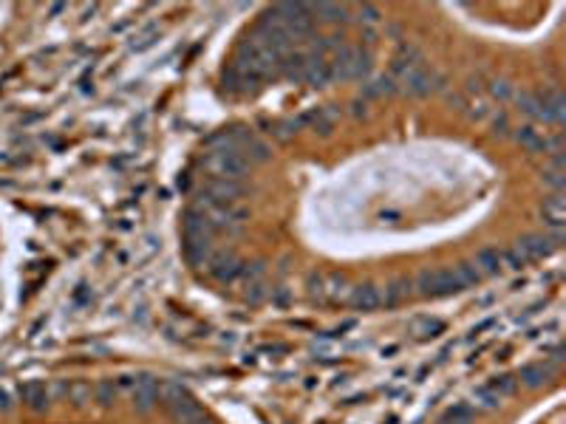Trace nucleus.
<instances>
[{"mask_svg": "<svg viewBox=\"0 0 566 424\" xmlns=\"http://www.w3.org/2000/svg\"><path fill=\"white\" fill-rule=\"evenodd\" d=\"M264 26L283 32L289 37H306L314 26V18H312L309 6H303V4H278L275 9H269L264 15Z\"/></svg>", "mask_w": 566, "mask_h": 424, "instance_id": "1", "label": "nucleus"}, {"mask_svg": "<svg viewBox=\"0 0 566 424\" xmlns=\"http://www.w3.org/2000/svg\"><path fill=\"white\" fill-rule=\"evenodd\" d=\"M368 71H371V54L365 49H359V46H343V49H337V57L331 63L334 80L348 82V80L365 77Z\"/></svg>", "mask_w": 566, "mask_h": 424, "instance_id": "2", "label": "nucleus"}, {"mask_svg": "<svg viewBox=\"0 0 566 424\" xmlns=\"http://www.w3.org/2000/svg\"><path fill=\"white\" fill-rule=\"evenodd\" d=\"M417 292L422 297H448V294H456V292H465L456 269H425L419 272L417 278Z\"/></svg>", "mask_w": 566, "mask_h": 424, "instance_id": "3", "label": "nucleus"}, {"mask_svg": "<svg viewBox=\"0 0 566 424\" xmlns=\"http://www.w3.org/2000/svg\"><path fill=\"white\" fill-rule=\"evenodd\" d=\"M207 167L216 173V178H230V181H238L247 175L250 170V161L238 153V147H227V150H219L207 158Z\"/></svg>", "mask_w": 566, "mask_h": 424, "instance_id": "4", "label": "nucleus"}, {"mask_svg": "<svg viewBox=\"0 0 566 424\" xmlns=\"http://www.w3.org/2000/svg\"><path fill=\"white\" fill-rule=\"evenodd\" d=\"M402 82V88L411 94V96H428V94H433L436 88H439V77L433 74V71H428L425 66L422 68H417V71H411L405 80H400Z\"/></svg>", "mask_w": 566, "mask_h": 424, "instance_id": "5", "label": "nucleus"}, {"mask_svg": "<svg viewBox=\"0 0 566 424\" xmlns=\"http://www.w3.org/2000/svg\"><path fill=\"white\" fill-rule=\"evenodd\" d=\"M241 269H244V263H241L233 252H219V255L210 258V275H213L216 280H221V283L235 280V278L241 275Z\"/></svg>", "mask_w": 566, "mask_h": 424, "instance_id": "6", "label": "nucleus"}, {"mask_svg": "<svg viewBox=\"0 0 566 424\" xmlns=\"http://www.w3.org/2000/svg\"><path fill=\"white\" fill-rule=\"evenodd\" d=\"M541 216H543L549 230H563V224H566V198H563V192H552V195L543 198Z\"/></svg>", "mask_w": 566, "mask_h": 424, "instance_id": "7", "label": "nucleus"}, {"mask_svg": "<svg viewBox=\"0 0 566 424\" xmlns=\"http://www.w3.org/2000/svg\"><path fill=\"white\" fill-rule=\"evenodd\" d=\"M241 195H244V187H241L238 181H230V178H210V181H207V198H210V201L235 204Z\"/></svg>", "mask_w": 566, "mask_h": 424, "instance_id": "8", "label": "nucleus"}, {"mask_svg": "<svg viewBox=\"0 0 566 424\" xmlns=\"http://www.w3.org/2000/svg\"><path fill=\"white\" fill-rule=\"evenodd\" d=\"M515 247L524 252V258H527V261L546 258V255H552V252L558 249V247H555V241H552L549 235H527V238H521Z\"/></svg>", "mask_w": 566, "mask_h": 424, "instance_id": "9", "label": "nucleus"}, {"mask_svg": "<svg viewBox=\"0 0 566 424\" xmlns=\"http://www.w3.org/2000/svg\"><path fill=\"white\" fill-rule=\"evenodd\" d=\"M348 303H351L354 308H359V311H374L376 306L383 303V294H380V289H376L374 283H362V286H354V289H351Z\"/></svg>", "mask_w": 566, "mask_h": 424, "instance_id": "10", "label": "nucleus"}, {"mask_svg": "<svg viewBox=\"0 0 566 424\" xmlns=\"http://www.w3.org/2000/svg\"><path fill=\"white\" fill-rule=\"evenodd\" d=\"M552 376H555V365L552 362H532V365H524L521 373H518V379L527 387H532V390L541 387V385H546Z\"/></svg>", "mask_w": 566, "mask_h": 424, "instance_id": "11", "label": "nucleus"}, {"mask_svg": "<svg viewBox=\"0 0 566 424\" xmlns=\"http://www.w3.org/2000/svg\"><path fill=\"white\" fill-rule=\"evenodd\" d=\"M309 85H314V88H326L331 80H334V74H331V63H326L323 57H309V63H306V77H303Z\"/></svg>", "mask_w": 566, "mask_h": 424, "instance_id": "12", "label": "nucleus"}, {"mask_svg": "<svg viewBox=\"0 0 566 424\" xmlns=\"http://www.w3.org/2000/svg\"><path fill=\"white\" fill-rule=\"evenodd\" d=\"M408 331L414 334V339L425 342V339H433V337L445 334V323L436 320V317H417V320H411Z\"/></svg>", "mask_w": 566, "mask_h": 424, "instance_id": "13", "label": "nucleus"}, {"mask_svg": "<svg viewBox=\"0 0 566 424\" xmlns=\"http://www.w3.org/2000/svg\"><path fill=\"white\" fill-rule=\"evenodd\" d=\"M20 393H23V401L35 410V413H40V410H46L49 407V387H46V382H26L23 387H20Z\"/></svg>", "mask_w": 566, "mask_h": 424, "instance_id": "14", "label": "nucleus"}, {"mask_svg": "<svg viewBox=\"0 0 566 424\" xmlns=\"http://www.w3.org/2000/svg\"><path fill=\"white\" fill-rule=\"evenodd\" d=\"M515 142L529 150V153H546V139L541 136V130H535L532 125H521L515 127Z\"/></svg>", "mask_w": 566, "mask_h": 424, "instance_id": "15", "label": "nucleus"}, {"mask_svg": "<svg viewBox=\"0 0 566 424\" xmlns=\"http://www.w3.org/2000/svg\"><path fill=\"white\" fill-rule=\"evenodd\" d=\"M300 119V125H309L314 133H320V136H328L331 130H334V119H331V113L328 111H323V108H317V111H309V113H303V116H297Z\"/></svg>", "mask_w": 566, "mask_h": 424, "instance_id": "16", "label": "nucleus"}, {"mask_svg": "<svg viewBox=\"0 0 566 424\" xmlns=\"http://www.w3.org/2000/svg\"><path fill=\"white\" fill-rule=\"evenodd\" d=\"M417 68H422V57H419V51L417 49H402V54L394 60V66H391V71L400 77V80H405L411 71H417Z\"/></svg>", "mask_w": 566, "mask_h": 424, "instance_id": "17", "label": "nucleus"}, {"mask_svg": "<svg viewBox=\"0 0 566 424\" xmlns=\"http://www.w3.org/2000/svg\"><path fill=\"white\" fill-rule=\"evenodd\" d=\"M476 269H479V275L484 278H490V275H498L501 272V266H504V261H501V252L498 249H481L479 255H476V263H473Z\"/></svg>", "mask_w": 566, "mask_h": 424, "instance_id": "18", "label": "nucleus"}, {"mask_svg": "<svg viewBox=\"0 0 566 424\" xmlns=\"http://www.w3.org/2000/svg\"><path fill=\"white\" fill-rule=\"evenodd\" d=\"M309 12L317 15L323 23H343V20H348V9L343 4H314V6H309Z\"/></svg>", "mask_w": 566, "mask_h": 424, "instance_id": "19", "label": "nucleus"}, {"mask_svg": "<svg viewBox=\"0 0 566 424\" xmlns=\"http://www.w3.org/2000/svg\"><path fill=\"white\" fill-rule=\"evenodd\" d=\"M323 292H326V297L334 300V303L345 300V294H348V278L340 275V272L326 275V278H323Z\"/></svg>", "mask_w": 566, "mask_h": 424, "instance_id": "20", "label": "nucleus"}, {"mask_svg": "<svg viewBox=\"0 0 566 424\" xmlns=\"http://www.w3.org/2000/svg\"><path fill=\"white\" fill-rule=\"evenodd\" d=\"M306 63H309V57L306 54H286L283 60H281V71L292 80V82H300L303 77H306Z\"/></svg>", "mask_w": 566, "mask_h": 424, "instance_id": "21", "label": "nucleus"}, {"mask_svg": "<svg viewBox=\"0 0 566 424\" xmlns=\"http://www.w3.org/2000/svg\"><path fill=\"white\" fill-rule=\"evenodd\" d=\"M515 102H518V111H521L524 116L546 122V111H543V105H541V99H538L535 94H527V91H521V94L515 96Z\"/></svg>", "mask_w": 566, "mask_h": 424, "instance_id": "22", "label": "nucleus"}, {"mask_svg": "<svg viewBox=\"0 0 566 424\" xmlns=\"http://www.w3.org/2000/svg\"><path fill=\"white\" fill-rule=\"evenodd\" d=\"M184 252H187V261H190L193 266L204 263L207 252H210V238H184Z\"/></svg>", "mask_w": 566, "mask_h": 424, "instance_id": "23", "label": "nucleus"}, {"mask_svg": "<svg viewBox=\"0 0 566 424\" xmlns=\"http://www.w3.org/2000/svg\"><path fill=\"white\" fill-rule=\"evenodd\" d=\"M94 399L99 401V407H111V404L119 399V385H116V382H111V379L99 382V385L94 387Z\"/></svg>", "mask_w": 566, "mask_h": 424, "instance_id": "24", "label": "nucleus"}, {"mask_svg": "<svg viewBox=\"0 0 566 424\" xmlns=\"http://www.w3.org/2000/svg\"><path fill=\"white\" fill-rule=\"evenodd\" d=\"M498 399H504V396H512L515 393V387H518V379L515 376H510V373H504V376H496L490 385H487Z\"/></svg>", "mask_w": 566, "mask_h": 424, "instance_id": "25", "label": "nucleus"}, {"mask_svg": "<svg viewBox=\"0 0 566 424\" xmlns=\"http://www.w3.org/2000/svg\"><path fill=\"white\" fill-rule=\"evenodd\" d=\"M391 94H397V82L391 77H380L371 85H365V96H391Z\"/></svg>", "mask_w": 566, "mask_h": 424, "instance_id": "26", "label": "nucleus"}, {"mask_svg": "<svg viewBox=\"0 0 566 424\" xmlns=\"http://www.w3.org/2000/svg\"><path fill=\"white\" fill-rule=\"evenodd\" d=\"M473 404L479 407V410H496L498 404H501V399L484 385V387H479V390H473Z\"/></svg>", "mask_w": 566, "mask_h": 424, "instance_id": "27", "label": "nucleus"}, {"mask_svg": "<svg viewBox=\"0 0 566 424\" xmlns=\"http://www.w3.org/2000/svg\"><path fill=\"white\" fill-rule=\"evenodd\" d=\"M541 181H543L546 187H552V192H563V187H566V173H563L560 167H549V170L541 173Z\"/></svg>", "mask_w": 566, "mask_h": 424, "instance_id": "28", "label": "nucleus"}, {"mask_svg": "<svg viewBox=\"0 0 566 424\" xmlns=\"http://www.w3.org/2000/svg\"><path fill=\"white\" fill-rule=\"evenodd\" d=\"M439 424H473V416H470V407L467 404H456L453 410H448L442 416Z\"/></svg>", "mask_w": 566, "mask_h": 424, "instance_id": "29", "label": "nucleus"}, {"mask_svg": "<svg viewBox=\"0 0 566 424\" xmlns=\"http://www.w3.org/2000/svg\"><path fill=\"white\" fill-rule=\"evenodd\" d=\"M408 289H411L408 280H394V283H388V289H386V306H397L402 297H408Z\"/></svg>", "mask_w": 566, "mask_h": 424, "instance_id": "30", "label": "nucleus"}, {"mask_svg": "<svg viewBox=\"0 0 566 424\" xmlns=\"http://www.w3.org/2000/svg\"><path fill=\"white\" fill-rule=\"evenodd\" d=\"M66 393H68V399H71L77 407H82V404L91 399V387H88V385H82V382H74V385H68V387H66Z\"/></svg>", "mask_w": 566, "mask_h": 424, "instance_id": "31", "label": "nucleus"}, {"mask_svg": "<svg viewBox=\"0 0 566 424\" xmlns=\"http://www.w3.org/2000/svg\"><path fill=\"white\" fill-rule=\"evenodd\" d=\"M501 261H504V266L507 269H524L529 261L524 258V252L518 249V247H512V249H507V252H501Z\"/></svg>", "mask_w": 566, "mask_h": 424, "instance_id": "32", "label": "nucleus"}, {"mask_svg": "<svg viewBox=\"0 0 566 424\" xmlns=\"http://www.w3.org/2000/svg\"><path fill=\"white\" fill-rule=\"evenodd\" d=\"M456 275H459V280H462L465 289H467V286H476V283L481 280V275H479V269H476L473 263H462V266H456Z\"/></svg>", "mask_w": 566, "mask_h": 424, "instance_id": "33", "label": "nucleus"}, {"mask_svg": "<svg viewBox=\"0 0 566 424\" xmlns=\"http://www.w3.org/2000/svg\"><path fill=\"white\" fill-rule=\"evenodd\" d=\"M306 286H309V297L312 300H326V292H323V275H317V272H312L309 278H306Z\"/></svg>", "mask_w": 566, "mask_h": 424, "instance_id": "34", "label": "nucleus"}, {"mask_svg": "<svg viewBox=\"0 0 566 424\" xmlns=\"http://www.w3.org/2000/svg\"><path fill=\"white\" fill-rule=\"evenodd\" d=\"M156 37H159V26H147V29H144V32H142V35L136 37L133 49H136V51H142V49H147V46H150V43H153Z\"/></svg>", "mask_w": 566, "mask_h": 424, "instance_id": "35", "label": "nucleus"}, {"mask_svg": "<svg viewBox=\"0 0 566 424\" xmlns=\"http://www.w3.org/2000/svg\"><path fill=\"white\" fill-rule=\"evenodd\" d=\"M490 94L504 102V99L512 96V88H510V82H504V80H493V82H490Z\"/></svg>", "mask_w": 566, "mask_h": 424, "instance_id": "36", "label": "nucleus"}, {"mask_svg": "<svg viewBox=\"0 0 566 424\" xmlns=\"http://www.w3.org/2000/svg\"><path fill=\"white\" fill-rule=\"evenodd\" d=\"M264 272H266V266H264V263H247V266L241 269V275H244L250 283H261Z\"/></svg>", "mask_w": 566, "mask_h": 424, "instance_id": "37", "label": "nucleus"}, {"mask_svg": "<svg viewBox=\"0 0 566 424\" xmlns=\"http://www.w3.org/2000/svg\"><path fill=\"white\" fill-rule=\"evenodd\" d=\"M359 18H362V23H376L380 20V9L371 6V4H362L359 6Z\"/></svg>", "mask_w": 566, "mask_h": 424, "instance_id": "38", "label": "nucleus"}, {"mask_svg": "<svg viewBox=\"0 0 566 424\" xmlns=\"http://www.w3.org/2000/svg\"><path fill=\"white\" fill-rule=\"evenodd\" d=\"M264 297H266L264 283H250V289H247V300H250V303H261Z\"/></svg>", "mask_w": 566, "mask_h": 424, "instance_id": "39", "label": "nucleus"}, {"mask_svg": "<svg viewBox=\"0 0 566 424\" xmlns=\"http://www.w3.org/2000/svg\"><path fill=\"white\" fill-rule=\"evenodd\" d=\"M510 130V122H507V113H498L496 119H493V133L496 136H504Z\"/></svg>", "mask_w": 566, "mask_h": 424, "instance_id": "40", "label": "nucleus"}, {"mask_svg": "<svg viewBox=\"0 0 566 424\" xmlns=\"http://www.w3.org/2000/svg\"><path fill=\"white\" fill-rule=\"evenodd\" d=\"M351 113H354V116H357V119H359V116H368V105H365V102H359V99H357V102H354V105H351Z\"/></svg>", "mask_w": 566, "mask_h": 424, "instance_id": "41", "label": "nucleus"}, {"mask_svg": "<svg viewBox=\"0 0 566 424\" xmlns=\"http://www.w3.org/2000/svg\"><path fill=\"white\" fill-rule=\"evenodd\" d=\"M272 300H275L278 306H286V303H289V292H286V289H275V297H272Z\"/></svg>", "mask_w": 566, "mask_h": 424, "instance_id": "42", "label": "nucleus"}, {"mask_svg": "<svg viewBox=\"0 0 566 424\" xmlns=\"http://www.w3.org/2000/svg\"><path fill=\"white\" fill-rule=\"evenodd\" d=\"M12 407V396L6 390H0V410H9Z\"/></svg>", "mask_w": 566, "mask_h": 424, "instance_id": "43", "label": "nucleus"}, {"mask_svg": "<svg viewBox=\"0 0 566 424\" xmlns=\"http://www.w3.org/2000/svg\"><path fill=\"white\" fill-rule=\"evenodd\" d=\"M563 359V348H555V354H552V362H560Z\"/></svg>", "mask_w": 566, "mask_h": 424, "instance_id": "44", "label": "nucleus"}, {"mask_svg": "<svg viewBox=\"0 0 566 424\" xmlns=\"http://www.w3.org/2000/svg\"><path fill=\"white\" fill-rule=\"evenodd\" d=\"M187 424H210V421H207V418L202 416V418H193V421H187Z\"/></svg>", "mask_w": 566, "mask_h": 424, "instance_id": "45", "label": "nucleus"}]
</instances>
